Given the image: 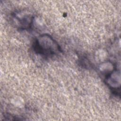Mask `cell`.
<instances>
[{"mask_svg": "<svg viewBox=\"0 0 121 121\" xmlns=\"http://www.w3.org/2000/svg\"><path fill=\"white\" fill-rule=\"evenodd\" d=\"M34 50L39 54L48 56L54 54L59 51L57 43L48 35H43L37 39L34 44Z\"/></svg>", "mask_w": 121, "mask_h": 121, "instance_id": "cell-1", "label": "cell"}]
</instances>
